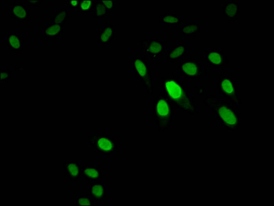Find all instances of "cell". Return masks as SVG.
I'll use <instances>...</instances> for the list:
<instances>
[{
	"label": "cell",
	"mask_w": 274,
	"mask_h": 206,
	"mask_svg": "<svg viewBox=\"0 0 274 206\" xmlns=\"http://www.w3.org/2000/svg\"><path fill=\"white\" fill-rule=\"evenodd\" d=\"M95 202L90 197L89 195H83L76 198V205H93Z\"/></svg>",
	"instance_id": "cell-24"
},
{
	"label": "cell",
	"mask_w": 274,
	"mask_h": 206,
	"mask_svg": "<svg viewBox=\"0 0 274 206\" xmlns=\"http://www.w3.org/2000/svg\"><path fill=\"white\" fill-rule=\"evenodd\" d=\"M88 141L95 154L111 156L116 154L117 140L109 132H95L89 136Z\"/></svg>",
	"instance_id": "cell-5"
},
{
	"label": "cell",
	"mask_w": 274,
	"mask_h": 206,
	"mask_svg": "<svg viewBox=\"0 0 274 206\" xmlns=\"http://www.w3.org/2000/svg\"><path fill=\"white\" fill-rule=\"evenodd\" d=\"M88 190V195L95 203H101L106 199V186L103 181L89 182Z\"/></svg>",
	"instance_id": "cell-11"
},
{
	"label": "cell",
	"mask_w": 274,
	"mask_h": 206,
	"mask_svg": "<svg viewBox=\"0 0 274 206\" xmlns=\"http://www.w3.org/2000/svg\"><path fill=\"white\" fill-rule=\"evenodd\" d=\"M111 12L106 9L101 0H95V9H94V18L103 19L109 17Z\"/></svg>",
	"instance_id": "cell-22"
},
{
	"label": "cell",
	"mask_w": 274,
	"mask_h": 206,
	"mask_svg": "<svg viewBox=\"0 0 274 206\" xmlns=\"http://www.w3.org/2000/svg\"><path fill=\"white\" fill-rule=\"evenodd\" d=\"M174 111L172 104L161 92L157 94L154 101L153 115L157 125L158 132H163L171 128Z\"/></svg>",
	"instance_id": "cell-3"
},
{
	"label": "cell",
	"mask_w": 274,
	"mask_h": 206,
	"mask_svg": "<svg viewBox=\"0 0 274 206\" xmlns=\"http://www.w3.org/2000/svg\"><path fill=\"white\" fill-rule=\"evenodd\" d=\"M160 92L168 98L177 109L189 115L199 114V107L195 98L178 78L163 77L160 82Z\"/></svg>",
	"instance_id": "cell-1"
},
{
	"label": "cell",
	"mask_w": 274,
	"mask_h": 206,
	"mask_svg": "<svg viewBox=\"0 0 274 206\" xmlns=\"http://www.w3.org/2000/svg\"><path fill=\"white\" fill-rule=\"evenodd\" d=\"M68 19V11L66 9H61L54 13V16L47 23H54L65 26Z\"/></svg>",
	"instance_id": "cell-21"
},
{
	"label": "cell",
	"mask_w": 274,
	"mask_h": 206,
	"mask_svg": "<svg viewBox=\"0 0 274 206\" xmlns=\"http://www.w3.org/2000/svg\"><path fill=\"white\" fill-rule=\"evenodd\" d=\"M240 12V4L237 1L232 0V1L226 2L223 5L221 9V15L226 20L234 22L237 20L238 15H239Z\"/></svg>",
	"instance_id": "cell-14"
},
{
	"label": "cell",
	"mask_w": 274,
	"mask_h": 206,
	"mask_svg": "<svg viewBox=\"0 0 274 206\" xmlns=\"http://www.w3.org/2000/svg\"><path fill=\"white\" fill-rule=\"evenodd\" d=\"M140 48L142 49L144 56L149 61H159L160 57L165 54L166 51V41L158 38L143 39L140 40Z\"/></svg>",
	"instance_id": "cell-7"
},
{
	"label": "cell",
	"mask_w": 274,
	"mask_h": 206,
	"mask_svg": "<svg viewBox=\"0 0 274 206\" xmlns=\"http://www.w3.org/2000/svg\"><path fill=\"white\" fill-rule=\"evenodd\" d=\"M81 0H68L66 1V5L68 6L72 11H77L79 9V4Z\"/></svg>",
	"instance_id": "cell-27"
},
{
	"label": "cell",
	"mask_w": 274,
	"mask_h": 206,
	"mask_svg": "<svg viewBox=\"0 0 274 206\" xmlns=\"http://www.w3.org/2000/svg\"><path fill=\"white\" fill-rule=\"evenodd\" d=\"M203 104L211 110L214 119L221 128L229 132H238L242 125V115L222 97L208 95L203 99Z\"/></svg>",
	"instance_id": "cell-2"
},
{
	"label": "cell",
	"mask_w": 274,
	"mask_h": 206,
	"mask_svg": "<svg viewBox=\"0 0 274 206\" xmlns=\"http://www.w3.org/2000/svg\"><path fill=\"white\" fill-rule=\"evenodd\" d=\"M81 176L84 182H89L103 181V172L101 165H81Z\"/></svg>",
	"instance_id": "cell-10"
},
{
	"label": "cell",
	"mask_w": 274,
	"mask_h": 206,
	"mask_svg": "<svg viewBox=\"0 0 274 206\" xmlns=\"http://www.w3.org/2000/svg\"><path fill=\"white\" fill-rule=\"evenodd\" d=\"M11 80V72L9 70L1 71V82H9Z\"/></svg>",
	"instance_id": "cell-26"
},
{
	"label": "cell",
	"mask_w": 274,
	"mask_h": 206,
	"mask_svg": "<svg viewBox=\"0 0 274 206\" xmlns=\"http://www.w3.org/2000/svg\"><path fill=\"white\" fill-rule=\"evenodd\" d=\"M101 3L104 5L109 12L116 11V1L115 0H101Z\"/></svg>",
	"instance_id": "cell-25"
},
{
	"label": "cell",
	"mask_w": 274,
	"mask_h": 206,
	"mask_svg": "<svg viewBox=\"0 0 274 206\" xmlns=\"http://www.w3.org/2000/svg\"><path fill=\"white\" fill-rule=\"evenodd\" d=\"M132 66L137 80L144 86L147 93L153 94L154 78L146 58L144 56L134 55L132 58Z\"/></svg>",
	"instance_id": "cell-4"
},
{
	"label": "cell",
	"mask_w": 274,
	"mask_h": 206,
	"mask_svg": "<svg viewBox=\"0 0 274 206\" xmlns=\"http://www.w3.org/2000/svg\"><path fill=\"white\" fill-rule=\"evenodd\" d=\"M63 167L66 181L77 182L81 178V165L77 160H68L64 162Z\"/></svg>",
	"instance_id": "cell-12"
},
{
	"label": "cell",
	"mask_w": 274,
	"mask_h": 206,
	"mask_svg": "<svg viewBox=\"0 0 274 206\" xmlns=\"http://www.w3.org/2000/svg\"><path fill=\"white\" fill-rule=\"evenodd\" d=\"M5 45L7 50L22 51L23 50V35L20 33H7L5 35Z\"/></svg>",
	"instance_id": "cell-15"
},
{
	"label": "cell",
	"mask_w": 274,
	"mask_h": 206,
	"mask_svg": "<svg viewBox=\"0 0 274 206\" xmlns=\"http://www.w3.org/2000/svg\"><path fill=\"white\" fill-rule=\"evenodd\" d=\"M11 17L19 22H27L29 18V10L23 4L13 3L11 9Z\"/></svg>",
	"instance_id": "cell-17"
},
{
	"label": "cell",
	"mask_w": 274,
	"mask_h": 206,
	"mask_svg": "<svg viewBox=\"0 0 274 206\" xmlns=\"http://www.w3.org/2000/svg\"><path fill=\"white\" fill-rule=\"evenodd\" d=\"M178 68L183 78H199L205 77L208 74L206 67L199 61H182Z\"/></svg>",
	"instance_id": "cell-8"
},
{
	"label": "cell",
	"mask_w": 274,
	"mask_h": 206,
	"mask_svg": "<svg viewBox=\"0 0 274 206\" xmlns=\"http://www.w3.org/2000/svg\"><path fill=\"white\" fill-rule=\"evenodd\" d=\"M218 88L223 99L231 104L235 109H242V104L238 96L237 82L230 77H221L219 78Z\"/></svg>",
	"instance_id": "cell-6"
},
{
	"label": "cell",
	"mask_w": 274,
	"mask_h": 206,
	"mask_svg": "<svg viewBox=\"0 0 274 206\" xmlns=\"http://www.w3.org/2000/svg\"><path fill=\"white\" fill-rule=\"evenodd\" d=\"M159 23L166 27H179L183 23V19L176 12H166L164 15H160Z\"/></svg>",
	"instance_id": "cell-18"
},
{
	"label": "cell",
	"mask_w": 274,
	"mask_h": 206,
	"mask_svg": "<svg viewBox=\"0 0 274 206\" xmlns=\"http://www.w3.org/2000/svg\"><path fill=\"white\" fill-rule=\"evenodd\" d=\"M65 26L54 23H47L44 29V37L46 41L60 39L64 33Z\"/></svg>",
	"instance_id": "cell-20"
},
{
	"label": "cell",
	"mask_w": 274,
	"mask_h": 206,
	"mask_svg": "<svg viewBox=\"0 0 274 206\" xmlns=\"http://www.w3.org/2000/svg\"><path fill=\"white\" fill-rule=\"evenodd\" d=\"M203 56L209 66L216 67V68L226 66L228 63L226 53L217 49H207L203 53Z\"/></svg>",
	"instance_id": "cell-9"
},
{
	"label": "cell",
	"mask_w": 274,
	"mask_h": 206,
	"mask_svg": "<svg viewBox=\"0 0 274 206\" xmlns=\"http://www.w3.org/2000/svg\"><path fill=\"white\" fill-rule=\"evenodd\" d=\"M116 35L117 30L114 25L109 22L105 23L103 27L99 28V44H111L116 37Z\"/></svg>",
	"instance_id": "cell-16"
},
{
	"label": "cell",
	"mask_w": 274,
	"mask_h": 206,
	"mask_svg": "<svg viewBox=\"0 0 274 206\" xmlns=\"http://www.w3.org/2000/svg\"><path fill=\"white\" fill-rule=\"evenodd\" d=\"M95 0H81L79 9V13H94L95 9Z\"/></svg>",
	"instance_id": "cell-23"
},
{
	"label": "cell",
	"mask_w": 274,
	"mask_h": 206,
	"mask_svg": "<svg viewBox=\"0 0 274 206\" xmlns=\"http://www.w3.org/2000/svg\"><path fill=\"white\" fill-rule=\"evenodd\" d=\"M188 50L185 44H172L168 50L166 51V60L173 64L174 62L183 61L184 56L187 54Z\"/></svg>",
	"instance_id": "cell-13"
},
{
	"label": "cell",
	"mask_w": 274,
	"mask_h": 206,
	"mask_svg": "<svg viewBox=\"0 0 274 206\" xmlns=\"http://www.w3.org/2000/svg\"><path fill=\"white\" fill-rule=\"evenodd\" d=\"M42 0H33V1H26L27 5L33 7H38L42 3Z\"/></svg>",
	"instance_id": "cell-28"
},
{
	"label": "cell",
	"mask_w": 274,
	"mask_h": 206,
	"mask_svg": "<svg viewBox=\"0 0 274 206\" xmlns=\"http://www.w3.org/2000/svg\"><path fill=\"white\" fill-rule=\"evenodd\" d=\"M181 34L185 39H195L200 33V27L197 22H185L180 26Z\"/></svg>",
	"instance_id": "cell-19"
}]
</instances>
